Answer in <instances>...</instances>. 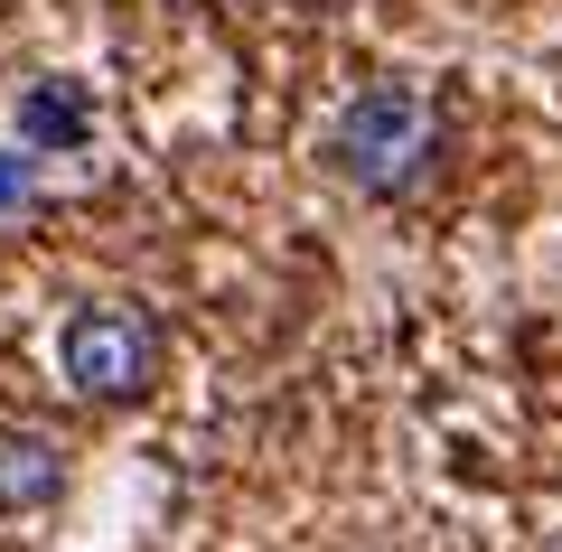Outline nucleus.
I'll return each instance as SVG.
<instances>
[{
	"label": "nucleus",
	"mask_w": 562,
	"mask_h": 552,
	"mask_svg": "<svg viewBox=\"0 0 562 552\" xmlns=\"http://www.w3.org/2000/svg\"><path fill=\"white\" fill-rule=\"evenodd\" d=\"M29 178H38L29 159H0V206H20V198H29Z\"/></svg>",
	"instance_id": "39448f33"
},
{
	"label": "nucleus",
	"mask_w": 562,
	"mask_h": 552,
	"mask_svg": "<svg viewBox=\"0 0 562 552\" xmlns=\"http://www.w3.org/2000/svg\"><path fill=\"white\" fill-rule=\"evenodd\" d=\"M431 159H441V113H431L413 85H375V94H357V113L338 122V169L357 178L366 198L422 188Z\"/></svg>",
	"instance_id": "f257e3e1"
},
{
	"label": "nucleus",
	"mask_w": 562,
	"mask_h": 552,
	"mask_svg": "<svg viewBox=\"0 0 562 552\" xmlns=\"http://www.w3.org/2000/svg\"><path fill=\"white\" fill-rule=\"evenodd\" d=\"M66 487V450L29 421H0V515H29Z\"/></svg>",
	"instance_id": "7ed1b4c3"
},
{
	"label": "nucleus",
	"mask_w": 562,
	"mask_h": 552,
	"mask_svg": "<svg viewBox=\"0 0 562 552\" xmlns=\"http://www.w3.org/2000/svg\"><path fill=\"white\" fill-rule=\"evenodd\" d=\"M160 375V328L132 309V300H94V309L66 318V384L94 403H122Z\"/></svg>",
	"instance_id": "f03ea898"
},
{
	"label": "nucleus",
	"mask_w": 562,
	"mask_h": 552,
	"mask_svg": "<svg viewBox=\"0 0 562 552\" xmlns=\"http://www.w3.org/2000/svg\"><path fill=\"white\" fill-rule=\"evenodd\" d=\"M85 132H94V113H85L76 85H29L20 94V140L29 150H47V140L66 150V140H85Z\"/></svg>",
	"instance_id": "20e7f679"
}]
</instances>
